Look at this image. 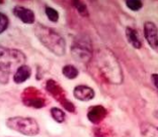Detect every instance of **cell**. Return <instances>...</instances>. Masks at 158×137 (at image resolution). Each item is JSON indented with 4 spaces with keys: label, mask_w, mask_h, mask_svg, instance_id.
<instances>
[{
    "label": "cell",
    "mask_w": 158,
    "mask_h": 137,
    "mask_svg": "<svg viewBox=\"0 0 158 137\" xmlns=\"http://www.w3.org/2000/svg\"><path fill=\"white\" fill-rule=\"evenodd\" d=\"M151 79H152L154 86H155V88L158 90V74H153L151 76Z\"/></svg>",
    "instance_id": "obj_22"
},
{
    "label": "cell",
    "mask_w": 158,
    "mask_h": 137,
    "mask_svg": "<svg viewBox=\"0 0 158 137\" xmlns=\"http://www.w3.org/2000/svg\"><path fill=\"white\" fill-rule=\"evenodd\" d=\"M126 4H127L128 8H130L133 11H138L143 6V3L140 0H127Z\"/></svg>",
    "instance_id": "obj_19"
},
{
    "label": "cell",
    "mask_w": 158,
    "mask_h": 137,
    "mask_svg": "<svg viewBox=\"0 0 158 137\" xmlns=\"http://www.w3.org/2000/svg\"><path fill=\"white\" fill-rule=\"evenodd\" d=\"M141 132L144 137H158V128L149 123L141 126Z\"/></svg>",
    "instance_id": "obj_14"
},
{
    "label": "cell",
    "mask_w": 158,
    "mask_h": 137,
    "mask_svg": "<svg viewBox=\"0 0 158 137\" xmlns=\"http://www.w3.org/2000/svg\"><path fill=\"white\" fill-rule=\"evenodd\" d=\"M126 37H127V39L133 48L135 49H141L142 46V41L139 37V33L136 31L134 28L132 27H127L126 28Z\"/></svg>",
    "instance_id": "obj_11"
},
{
    "label": "cell",
    "mask_w": 158,
    "mask_h": 137,
    "mask_svg": "<svg viewBox=\"0 0 158 137\" xmlns=\"http://www.w3.org/2000/svg\"><path fill=\"white\" fill-rule=\"evenodd\" d=\"M62 73L67 79H70V80H73V79L77 78L79 75L78 70L74 66H72V65H67V66L64 67Z\"/></svg>",
    "instance_id": "obj_15"
},
{
    "label": "cell",
    "mask_w": 158,
    "mask_h": 137,
    "mask_svg": "<svg viewBox=\"0 0 158 137\" xmlns=\"http://www.w3.org/2000/svg\"><path fill=\"white\" fill-rule=\"evenodd\" d=\"M26 56L20 50L0 48V82L6 84L9 80V74L13 68L24 65Z\"/></svg>",
    "instance_id": "obj_3"
},
{
    "label": "cell",
    "mask_w": 158,
    "mask_h": 137,
    "mask_svg": "<svg viewBox=\"0 0 158 137\" xmlns=\"http://www.w3.org/2000/svg\"><path fill=\"white\" fill-rule=\"evenodd\" d=\"M8 25H9L8 17L3 12H1L0 13V33H3L8 28Z\"/></svg>",
    "instance_id": "obj_20"
},
{
    "label": "cell",
    "mask_w": 158,
    "mask_h": 137,
    "mask_svg": "<svg viewBox=\"0 0 158 137\" xmlns=\"http://www.w3.org/2000/svg\"><path fill=\"white\" fill-rule=\"evenodd\" d=\"M13 14L17 18H19L23 23L31 24L35 22V13L31 9L27 8L23 6H15L13 8Z\"/></svg>",
    "instance_id": "obj_7"
},
{
    "label": "cell",
    "mask_w": 158,
    "mask_h": 137,
    "mask_svg": "<svg viewBox=\"0 0 158 137\" xmlns=\"http://www.w3.org/2000/svg\"><path fill=\"white\" fill-rule=\"evenodd\" d=\"M34 32L35 37L47 49L56 56H63L66 52V42L61 35L51 27L44 24L37 23Z\"/></svg>",
    "instance_id": "obj_1"
},
{
    "label": "cell",
    "mask_w": 158,
    "mask_h": 137,
    "mask_svg": "<svg viewBox=\"0 0 158 137\" xmlns=\"http://www.w3.org/2000/svg\"><path fill=\"white\" fill-rule=\"evenodd\" d=\"M23 103L26 104L27 106L37 108V109H40V108H43L45 106V100L41 98L40 96H38L35 93L30 94L28 96H27L26 98L23 99Z\"/></svg>",
    "instance_id": "obj_12"
},
{
    "label": "cell",
    "mask_w": 158,
    "mask_h": 137,
    "mask_svg": "<svg viewBox=\"0 0 158 137\" xmlns=\"http://www.w3.org/2000/svg\"><path fill=\"white\" fill-rule=\"evenodd\" d=\"M61 104H62V106L65 108L67 111H69V112H75V106L72 102H70L69 100L67 99H64L63 101H61Z\"/></svg>",
    "instance_id": "obj_21"
},
{
    "label": "cell",
    "mask_w": 158,
    "mask_h": 137,
    "mask_svg": "<svg viewBox=\"0 0 158 137\" xmlns=\"http://www.w3.org/2000/svg\"><path fill=\"white\" fill-rule=\"evenodd\" d=\"M72 4L82 16H88V10H87V7H86V4L84 2L78 1V0H74L72 2Z\"/></svg>",
    "instance_id": "obj_18"
},
{
    "label": "cell",
    "mask_w": 158,
    "mask_h": 137,
    "mask_svg": "<svg viewBox=\"0 0 158 137\" xmlns=\"http://www.w3.org/2000/svg\"><path fill=\"white\" fill-rule=\"evenodd\" d=\"M144 35L148 45L156 53H158V29L152 21H146L144 23Z\"/></svg>",
    "instance_id": "obj_6"
},
{
    "label": "cell",
    "mask_w": 158,
    "mask_h": 137,
    "mask_svg": "<svg viewBox=\"0 0 158 137\" xmlns=\"http://www.w3.org/2000/svg\"><path fill=\"white\" fill-rule=\"evenodd\" d=\"M31 75V68L27 66V65H23V66H20L16 70L13 77V81L16 84H21V83H24L27 80H28Z\"/></svg>",
    "instance_id": "obj_10"
},
{
    "label": "cell",
    "mask_w": 158,
    "mask_h": 137,
    "mask_svg": "<svg viewBox=\"0 0 158 137\" xmlns=\"http://www.w3.org/2000/svg\"><path fill=\"white\" fill-rule=\"evenodd\" d=\"M71 55L79 63H88L92 59L93 49L88 35L80 34L74 38L71 45Z\"/></svg>",
    "instance_id": "obj_4"
},
{
    "label": "cell",
    "mask_w": 158,
    "mask_h": 137,
    "mask_svg": "<svg viewBox=\"0 0 158 137\" xmlns=\"http://www.w3.org/2000/svg\"><path fill=\"white\" fill-rule=\"evenodd\" d=\"M98 65L100 72L110 83L120 85L123 82V71L112 52L107 49L99 50L98 53Z\"/></svg>",
    "instance_id": "obj_2"
},
{
    "label": "cell",
    "mask_w": 158,
    "mask_h": 137,
    "mask_svg": "<svg viewBox=\"0 0 158 137\" xmlns=\"http://www.w3.org/2000/svg\"><path fill=\"white\" fill-rule=\"evenodd\" d=\"M74 97L80 101H89L94 98V91L93 89L85 85H78L74 88Z\"/></svg>",
    "instance_id": "obj_8"
},
{
    "label": "cell",
    "mask_w": 158,
    "mask_h": 137,
    "mask_svg": "<svg viewBox=\"0 0 158 137\" xmlns=\"http://www.w3.org/2000/svg\"><path fill=\"white\" fill-rule=\"evenodd\" d=\"M45 12H46L47 17H48L51 21H53V22H57V21L59 20V12L57 11L56 9H54L53 7L46 6Z\"/></svg>",
    "instance_id": "obj_17"
},
{
    "label": "cell",
    "mask_w": 158,
    "mask_h": 137,
    "mask_svg": "<svg viewBox=\"0 0 158 137\" xmlns=\"http://www.w3.org/2000/svg\"><path fill=\"white\" fill-rule=\"evenodd\" d=\"M106 116V109L103 106L95 105V106H91L88 109L87 118L89 121L94 124L99 123Z\"/></svg>",
    "instance_id": "obj_9"
},
{
    "label": "cell",
    "mask_w": 158,
    "mask_h": 137,
    "mask_svg": "<svg viewBox=\"0 0 158 137\" xmlns=\"http://www.w3.org/2000/svg\"><path fill=\"white\" fill-rule=\"evenodd\" d=\"M46 88H47V91L51 94L52 96L55 97V98H58L60 100V102H61V101H63V99L61 98V97L64 95V94H63L64 92H63L62 88L59 86L58 83H56L55 81H53V80H50V81L47 82Z\"/></svg>",
    "instance_id": "obj_13"
},
{
    "label": "cell",
    "mask_w": 158,
    "mask_h": 137,
    "mask_svg": "<svg viewBox=\"0 0 158 137\" xmlns=\"http://www.w3.org/2000/svg\"><path fill=\"white\" fill-rule=\"evenodd\" d=\"M51 115L54 120L57 121L58 123H62V122L65 121V113L61 109H59V108H55V107L52 108Z\"/></svg>",
    "instance_id": "obj_16"
},
{
    "label": "cell",
    "mask_w": 158,
    "mask_h": 137,
    "mask_svg": "<svg viewBox=\"0 0 158 137\" xmlns=\"http://www.w3.org/2000/svg\"><path fill=\"white\" fill-rule=\"evenodd\" d=\"M7 127L27 136H35L40 132L38 122L31 117H12L6 120Z\"/></svg>",
    "instance_id": "obj_5"
}]
</instances>
